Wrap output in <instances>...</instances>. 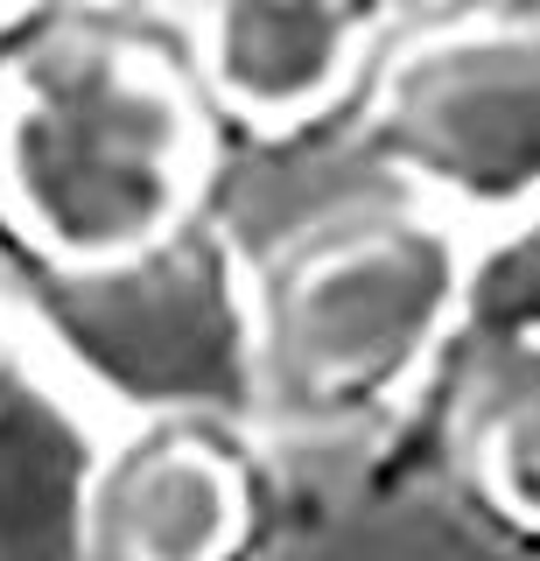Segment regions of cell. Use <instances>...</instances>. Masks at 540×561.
Masks as SVG:
<instances>
[{
    "label": "cell",
    "mask_w": 540,
    "mask_h": 561,
    "mask_svg": "<svg viewBox=\"0 0 540 561\" xmlns=\"http://www.w3.org/2000/svg\"><path fill=\"white\" fill-rule=\"evenodd\" d=\"M197 183V119L154 57L57 43L0 78V210L64 267L169 239Z\"/></svg>",
    "instance_id": "obj_1"
},
{
    "label": "cell",
    "mask_w": 540,
    "mask_h": 561,
    "mask_svg": "<svg viewBox=\"0 0 540 561\" xmlns=\"http://www.w3.org/2000/svg\"><path fill=\"white\" fill-rule=\"evenodd\" d=\"M463 302L443 218H344L295 239L253 295V365L274 414L352 421L414 379Z\"/></svg>",
    "instance_id": "obj_2"
},
{
    "label": "cell",
    "mask_w": 540,
    "mask_h": 561,
    "mask_svg": "<svg viewBox=\"0 0 540 561\" xmlns=\"http://www.w3.org/2000/svg\"><path fill=\"white\" fill-rule=\"evenodd\" d=\"M387 140L457 210H540V28L422 49L387 84Z\"/></svg>",
    "instance_id": "obj_3"
},
{
    "label": "cell",
    "mask_w": 540,
    "mask_h": 561,
    "mask_svg": "<svg viewBox=\"0 0 540 561\" xmlns=\"http://www.w3.org/2000/svg\"><path fill=\"white\" fill-rule=\"evenodd\" d=\"M92 548L141 554V561H189L232 548L246 519V484L232 456L189 428H154L113 449L92 478Z\"/></svg>",
    "instance_id": "obj_4"
},
{
    "label": "cell",
    "mask_w": 540,
    "mask_h": 561,
    "mask_svg": "<svg viewBox=\"0 0 540 561\" xmlns=\"http://www.w3.org/2000/svg\"><path fill=\"white\" fill-rule=\"evenodd\" d=\"M358 22V0H211V22H204L211 78L225 99L260 119L309 113L344 78Z\"/></svg>",
    "instance_id": "obj_5"
},
{
    "label": "cell",
    "mask_w": 540,
    "mask_h": 561,
    "mask_svg": "<svg viewBox=\"0 0 540 561\" xmlns=\"http://www.w3.org/2000/svg\"><path fill=\"white\" fill-rule=\"evenodd\" d=\"M463 449L498 513L540 526V344H513L470 386Z\"/></svg>",
    "instance_id": "obj_6"
},
{
    "label": "cell",
    "mask_w": 540,
    "mask_h": 561,
    "mask_svg": "<svg viewBox=\"0 0 540 561\" xmlns=\"http://www.w3.org/2000/svg\"><path fill=\"white\" fill-rule=\"evenodd\" d=\"M365 14H387V8H400V14H414V8H428V0H358Z\"/></svg>",
    "instance_id": "obj_7"
}]
</instances>
